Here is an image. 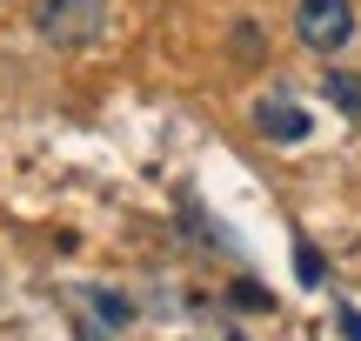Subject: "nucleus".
I'll return each mask as SVG.
<instances>
[{"label": "nucleus", "instance_id": "f257e3e1", "mask_svg": "<svg viewBox=\"0 0 361 341\" xmlns=\"http://www.w3.org/2000/svg\"><path fill=\"white\" fill-rule=\"evenodd\" d=\"M101 20L107 0H40L34 7V27L47 47H87V40H101Z\"/></svg>", "mask_w": 361, "mask_h": 341}, {"label": "nucleus", "instance_id": "f03ea898", "mask_svg": "<svg viewBox=\"0 0 361 341\" xmlns=\"http://www.w3.org/2000/svg\"><path fill=\"white\" fill-rule=\"evenodd\" d=\"M295 40L314 54H341L355 40V0H301L295 7Z\"/></svg>", "mask_w": 361, "mask_h": 341}, {"label": "nucleus", "instance_id": "7ed1b4c3", "mask_svg": "<svg viewBox=\"0 0 361 341\" xmlns=\"http://www.w3.org/2000/svg\"><path fill=\"white\" fill-rule=\"evenodd\" d=\"M255 128L268 134V141L295 147V141H308V134H314V114H308V107H295V101H261L255 107Z\"/></svg>", "mask_w": 361, "mask_h": 341}, {"label": "nucleus", "instance_id": "20e7f679", "mask_svg": "<svg viewBox=\"0 0 361 341\" xmlns=\"http://www.w3.org/2000/svg\"><path fill=\"white\" fill-rule=\"evenodd\" d=\"M322 87H328V101H335V107H341L348 120L361 114V74H348V67H335V74H328Z\"/></svg>", "mask_w": 361, "mask_h": 341}, {"label": "nucleus", "instance_id": "39448f33", "mask_svg": "<svg viewBox=\"0 0 361 341\" xmlns=\"http://www.w3.org/2000/svg\"><path fill=\"white\" fill-rule=\"evenodd\" d=\"M87 302H94V315H101L107 328H121V321L134 315V308H128V294H114V288H87Z\"/></svg>", "mask_w": 361, "mask_h": 341}, {"label": "nucleus", "instance_id": "423d86ee", "mask_svg": "<svg viewBox=\"0 0 361 341\" xmlns=\"http://www.w3.org/2000/svg\"><path fill=\"white\" fill-rule=\"evenodd\" d=\"M295 275L301 281H322V254H314V248H295Z\"/></svg>", "mask_w": 361, "mask_h": 341}, {"label": "nucleus", "instance_id": "0eeeda50", "mask_svg": "<svg viewBox=\"0 0 361 341\" xmlns=\"http://www.w3.org/2000/svg\"><path fill=\"white\" fill-rule=\"evenodd\" d=\"M234 302H241V308H255V315H261V308H268V294H261L255 281H241V288H234Z\"/></svg>", "mask_w": 361, "mask_h": 341}, {"label": "nucleus", "instance_id": "6e6552de", "mask_svg": "<svg viewBox=\"0 0 361 341\" xmlns=\"http://www.w3.org/2000/svg\"><path fill=\"white\" fill-rule=\"evenodd\" d=\"M341 335H348V341H361V315H355V308H341Z\"/></svg>", "mask_w": 361, "mask_h": 341}]
</instances>
